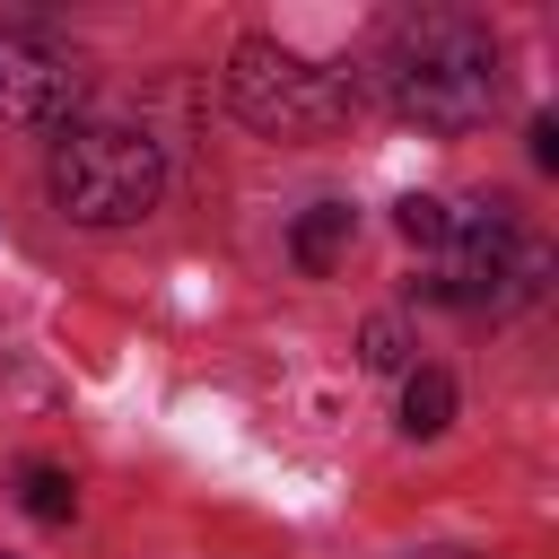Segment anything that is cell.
Instances as JSON below:
<instances>
[{
  "instance_id": "obj_1",
  "label": "cell",
  "mask_w": 559,
  "mask_h": 559,
  "mask_svg": "<svg viewBox=\"0 0 559 559\" xmlns=\"http://www.w3.org/2000/svg\"><path fill=\"white\" fill-rule=\"evenodd\" d=\"M384 96H393L402 122H419L437 140L489 122V105H498V44H489V26L445 17V9L393 26V44H384Z\"/></svg>"
},
{
  "instance_id": "obj_2",
  "label": "cell",
  "mask_w": 559,
  "mask_h": 559,
  "mask_svg": "<svg viewBox=\"0 0 559 559\" xmlns=\"http://www.w3.org/2000/svg\"><path fill=\"white\" fill-rule=\"evenodd\" d=\"M166 192V157L148 131L131 122H70L52 140V201L79 218V227H131L148 218Z\"/></svg>"
},
{
  "instance_id": "obj_3",
  "label": "cell",
  "mask_w": 559,
  "mask_h": 559,
  "mask_svg": "<svg viewBox=\"0 0 559 559\" xmlns=\"http://www.w3.org/2000/svg\"><path fill=\"white\" fill-rule=\"evenodd\" d=\"M349 96H358L349 70H323V61H306V52L271 44V35H245L227 52V105L253 131H271V140H323V131H341Z\"/></svg>"
},
{
  "instance_id": "obj_4",
  "label": "cell",
  "mask_w": 559,
  "mask_h": 559,
  "mask_svg": "<svg viewBox=\"0 0 559 559\" xmlns=\"http://www.w3.org/2000/svg\"><path fill=\"white\" fill-rule=\"evenodd\" d=\"M542 271H550V262H542V245H533L507 210H454V236L437 245V271L419 280V297L507 314V306L542 297Z\"/></svg>"
},
{
  "instance_id": "obj_5",
  "label": "cell",
  "mask_w": 559,
  "mask_h": 559,
  "mask_svg": "<svg viewBox=\"0 0 559 559\" xmlns=\"http://www.w3.org/2000/svg\"><path fill=\"white\" fill-rule=\"evenodd\" d=\"M87 105V61L44 26H0V122L70 131Z\"/></svg>"
},
{
  "instance_id": "obj_6",
  "label": "cell",
  "mask_w": 559,
  "mask_h": 559,
  "mask_svg": "<svg viewBox=\"0 0 559 559\" xmlns=\"http://www.w3.org/2000/svg\"><path fill=\"white\" fill-rule=\"evenodd\" d=\"M349 236H358V210H349V201H314V210L288 227V253H297L306 280H332L341 253H349Z\"/></svg>"
},
{
  "instance_id": "obj_7",
  "label": "cell",
  "mask_w": 559,
  "mask_h": 559,
  "mask_svg": "<svg viewBox=\"0 0 559 559\" xmlns=\"http://www.w3.org/2000/svg\"><path fill=\"white\" fill-rule=\"evenodd\" d=\"M445 419H454V376L445 367H411L402 376V428L411 437H437Z\"/></svg>"
},
{
  "instance_id": "obj_8",
  "label": "cell",
  "mask_w": 559,
  "mask_h": 559,
  "mask_svg": "<svg viewBox=\"0 0 559 559\" xmlns=\"http://www.w3.org/2000/svg\"><path fill=\"white\" fill-rule=\"evenodd\" d=\"M17 507H26L35 524H70V507H79V480H70L61 463H26V472H17Z\"/></svg>"
},
{
  "instance_id": "obj_9",
  "label": "cell",
  "mask_w": 559,
  "mask_h": 559,
  "mask_svg": "<svg viewBox=\"0 0 559 559\" xmlns=\"http://www.w3.org/2000/svg\"><path fill=\"white\" fill-rule=\"evenodd\" d=\"M393 227H402V245H419V253H437V245L454 236V210H445L437 192H411V201H393Z\"/></svg>"
},
{
  "instance_id": "obj_10",
  "label": "cell",
  "mask_w": 559,
  "mask_h": 559,
  "mask_svg": "<svg viewBox=\"0 0 559 559\" xmlns=\"http://www.w3.org/2000/svg\"><path fill=\"white\" fill-rule=\"evenodd\" d=\"M358 358H367L376 376H384V367H402V323H393V314H376V323L358 332Z\"/></svg>"
},
{
  "instance_id": "obj_11",
  "label": "cell",
  "mask_w": 559,
  "mask_h": 559,
  "mask_svg": "<svg viewBox=\"0 0 559 559\" xmlns=\"http://www.w3.org/2000/svg\"><path fill=\"white\" fill-rule=\"evenodd\" d=\"M533 166H542V175H559V122H550V114L533 122Z\"/></svg>"
},
{
  "instance_id": "obj_12",
  "label": "cell",
  "mask_w": 559,
  "mask_h": 559,
  "mask_svg": "<svg viewBox=\"0 0 559 559\" xmlns=\"http://www.w3.org/2000/svg\"><path fill=\"white\" fill-rule=\"evenodd\" d=\"M428 559H480V550H428Z\"/></svg>"
}]
</instances>
